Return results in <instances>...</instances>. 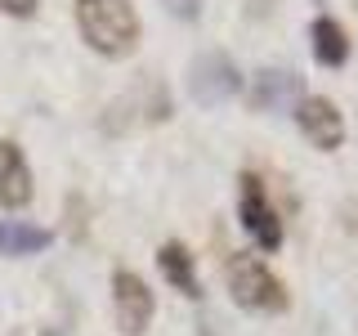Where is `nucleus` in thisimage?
Masks as SVG:
<instances>
[{
	"mask_svg": "<svg viewBox=\"0 0 358 336\" xmlns=\"http://www.w3.org/2000/svg\"><path fill=\"white\" fill-rule=\"evenodd\" d=\"M76 31L103 59H130L143 41V18L130 0H76Z\"/></svg>",
	"mask_w": 358,
	"mask_h": 336,
	"instance_id": "nucleus-1",
	"label": "nucleus"
},
{
	"mask_svg": "<svg viewBox=\"0 0 358 336\" xmlns=\"http://www.w3.org/2000/svg\"><path fill=\"white\" fill-rule=\"evenodd\" d=\"M224 283H229L233 300L251 314H287L291 309L287 283L251 251H233L229 260H224Z\"/></svg>",
	"mask_w": 358,
	"mask_h": 336,
	"instance_id": "nucleus-2",
	"label": "nucleus"
},
{
	"mask_svg": "<svg viewBox=\"0 0 358 336\" xmlns=\"http://www.w3.org/2000/svg\"><path fill=\"white\" fill-rule=\"evenodd\" d=\"M238 220H242V229L251 233V242L260 246V251H278V246H282V216H278V206L268 202L264 179L255 171L238 175Z\"/></svg>",
	"mask_w": 358,
	"mask_h": 336,
	"instance_id": "nucleus-3",
	"label": "nucleus"
},
{
	"mask_svg": "<svg viewBox=\"0 0 358 336\" xmlns=\"http://www.w3.org/2000/svg\"><path fill=\"white\" fill-rule=\"evenodd\" d=\"M112 314H117V328L126 336H143L157 314V300H152V287L143 283V274L134 269H112Z\"/></svg>",
	"mask_w": 358,
	"mask_h": 336,
	"instance_id": "nucleus-4",
	"label": "nucleus"
},
{
	"mask_svg": "<svg viewBox=\"0 0 358 336\" xmlns=\"http://www.w3.org/2000/svg\"><path fill=\"white\" fill-rule=\"evenodd\" d=\"M296 126L318 153H336L345 144V112L327 94H300L296 99Z\"/></svg>",
	"mask_w": 358,
	"mask_h": 336,
	"instance_id": "nucleus-5",
	"label": "nucleus"
},
{
	"mask_svg": "<svg viewBox=\"0 0 358 336\" xmlns=\"http://www.w3.org/2000/svg\"><path fill=\"white\" fill-rule=\"evenodd\" d=\"M188 90H193L197 104L220 108L242 90V76L224 54H201V59H193V67H188Z\"/></svg>",
	"mask_w": 358,
	"mask_h": 336,
	"instance_id": "nucleus-6",
	"label": "nucleus"
},
{
	"mask_svg": "<svg viewBox=\"0 0 358 336\" xmlns=\"http://www.w3.org/2000/svg\"><path fill=\"white\" fill-rule=\"evenodd\" d=\"M31 197H36V179H31L27 157H22V148L14 139L0 134V206H5V211H22Z\"/></svg>",
	"mask_w": 358,
	"mask_h": 336,
	"instance_id": "nucleus-7",
	"label": "nucleus"
},
{
	"mask_svg": "<svg viewBox=\"0 0 358 336\" xmlns=\"http://www.w3.org/2000/svg\"><path fill=\"white\" fill-rule=\"evenodd\" d=\"M157 269H162V278L179 291V296H188V300L201 296L197 260H193V251H188L184 242H162V246H157Z\"/></svg>",
	"mask_w": 358,
	"mask_h": 336,
	"instance_id": "nucleus-8",
	"label": "nucleus"
},
{
	"mask_svg": "<svg viewBox=\"0 0 358 336\" xmlns=\"http://www.w3.org/2000/svg\"><path fill=\"white\" fill-rule=\"evenodd\" d=\"M309 50H313V59L322 67H345L354 45H350V31H345L331 14H318L309 22Z\"/></svg>",
	"mask_w": 358,
	"mask_h": 336,
	"instance_id": "nucleus-9",
	"label": "nucleus"
},
{
	"mask_svg": "<svg viewBox=\"0 0 358 336\" xmlns=\"http://www.w3.org/2000/svg\"><path fill=\"white\" fill-rule=\"evenodd\" d=\"M50 242H54V233L41 229V224L0 220V255H5V260H18V255H41Z\"/></svg>",
	"mask_w": 358,
	"mask_h": 336,
	"instance_id": "nucleus-10",
	"label": "nucleus"
},
{
	"mask_svg": "<svg viewBox=\"0 0 358 336\" xmlns=\"http://www.w3.org/2000/svg\"><path fill=\"white\" fill-rule=\"evenodd\" d=\"M282 90H296V76H291V72H260V94H255L251 104L264 108L268 94H273V104H278V94H282Z\"/></svg>",
	"mask_w": 358,
	"mask_h": 336,
	"instance_id": "nucleus-11",
	"label": "nucleus"
},
{
	"mask_svg": "<svg viewBox=\"0 0 358 336\" xmlns=\"http://www.w3.org/2000/svg\"><path fill=\"white\" fill-rule=\"evenodd\" d=\"M41 0H0V14L5 18H36Z\"/></svg>",
	"mask_w": 358,
	"mask_h": 336,
	"instance_id": "nucleus-12",
	"label": "nucleus"
}]
</instances>
